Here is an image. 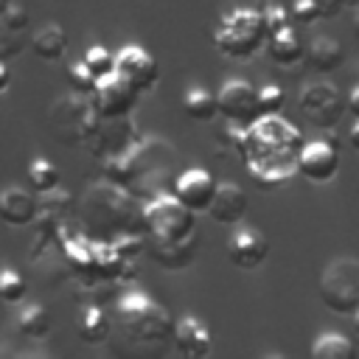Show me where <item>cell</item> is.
Segmentation results:
<instances>
[{"mask_svg": "<svg viewBox=\"0 0 359 359\" xmlns=\"http://www.w3.org/2000/svg\"><path fill=\"white\" fill-rule=\"evenodd\" d=\"M104 177L132 191L140 202H151L163 194H174L180 171V154L165 137H137L123 154L104 160Z\"/></svg>", "mask_w": 359, "mask_h": 359, "instance_id": "6da1fadb", "label": "cell"}, {"mask_svg": "<svg viewBox=\"0 0 359 359\" xmlns=\"http://www.w3.org/2000/svg\"><path fill=\"white\" fill-rule=\"evenodd\" d=\"M300 129L278 115H261L247 129L244 163L258 188H278L297 174V157L303 149Z\"/></svg>", "mask_w": 359, "mask_h": 359, "instance_id": "7a4b0ae2", "label": "cell"}, {"mask_svg": "<svg viewBox=\"0 0 359 359\" xmlns=\"http://www.w3.org/2000/svg\"><path fill=\"white\" fill-rule=\"evenodd\" d=\"M112 320V334L121 339L118 353L123 356H163L177 328L171 314L140 289H126L115 300Z\"/></svg>", "mask_w": 359, "mask_h": 359, "instance_id": "3957f363", "label": "cell"}, {"mask_svg": "<svg viewBox=\"0 0 359 359\" xmlns=\"http://www.w3.org/2000/svg\"><path fill=\"white\" fill-rule=\"evenodd\" d=\"M140 199L112 180L93 182L79 202V224L95 241H115L126 233H146V216Z\"/></svg>", "mask_w": 359, "mask_h": 359, "instance_id": "277c9868", "label": "cell"}, {"mask_svg": "<svg viewBox=\"0 0 359 359\" xmlns=\"http://www.w3.org/2000/svg\"><path fill=\"white\" fill-rule=\"evenodd\" d=\"M101 126V112L93 95L70 93L50 104L48 109V129L62 146H87L90 137Z\"/></svg>", "mask_w": 359, "mask_h": 359, "instance_id": "5b68a950", "label": "cell"}, {"mask_svg": "<svg viewBox=\"0 0 359 359\" xmlns=\"http://www.w3.org/2000/svg\"><path fill=\"white\" fill-rule=\"evenodd\" d=\"M266 39H269V34H266V22H264V11H255V8L227 11L213 34L216 50L227 59H250Z\"/></svg>", "mask_w": 359, "mask_h": 359, "instance_id": "8992f818", "label": "cell"}, {"mask_svg": "<svg viewBox=\"0 0 359 359\" xmlns=\"http://www.w3.org/2000/svg\"><path fill=\"white\" fill-rule=\"evenodd\" d=\"M317 294L325 309L337 314L359 311V258L339 255L325 264L317 280Z\"/></svg>", "mask_w": 359, "mask_h": 359, "instance_id": "52a82bcc", "label": "cell"}, {"mask_svg": "<svg viewBox=\"0 0 359 359\" xmlns=\"http://www.w3.org/2000/svg\"><path fill=\"white\" fill-rule=\"evenodd\" d=\"M143 216H146V233L149 238H188L194 230V210L182 205L174 194H163L151 202H143Z\"/></svg>", "mask_w": 359, "mask_h": 359, "instance_id": "ba28073f", "label": "cell"}, {"mask_svg": "<svg viewBox=\"0 0 359 359\" xmlns=\"http://www.w3.org/2000/svg\"><path fill=\"white\" fill-rule=\"evenodd\" d=\"M348 109V98L331 81H314L300 93V112L317 129H334Z\"/></svg>", "mask_w": 359, "mask_h": 359, "instance_id": "9c48e42d", "label": "cell"}, {"mask_svg": "<svg viewBox=\"0 0 359 359\" xmlns=\"http://www.w3.org/2000/svg\"><path fill=\"white\" fill-rule=\"evenodd\" d=\"M219 112L224 115V121H233V123H241V126H252L261 118L258 90L247 79L224 81L222 90H219Z\"/></svg>", "mask_w": 359, "mask_h": 359, "instance_id": "30bf717a", "label": "cell"}, {"mask_svg": "<svg viewBox=\"0 0 359 359\" xmlns=\"http://www.w3.org/2000/svg\"><path fill=\"white\" fill-rule=\"evenodd\" d=\"M115 73L123 81H129L137 93L151 90L157 84V79H160L157 59L140 45H126V48H121L115 53Z\"/></svg>", "mask_w": 359, "mask_h": 359, "instance_id": "8fae6325", "label": "cell"}, {"mask_svg": "<svg viewBox=\"0 0 359 359\" xmlns=\"http://www.w3.org/2000/svg\"><path fill=\"white\" fill-rule=\"evenodd\" d=\"M137 95L140 93L129 81H123L118 73H112V76L98 81L93 101H95L101 118H129L137 107Z\"/></svg>", "mask_w": 359, "mask_h": 359, "instance_id": "7c38bea8", "label": "cell"}, {"mask_svg": "<svg viewBox=\"0 0 359 359\" xmlns=\"http://www.w3.org/2000/svg\"><path fill=\"white\" fill-rule=\"evenodd\" d=\"M269 255V241L261 230L250 227V224H241L230 233L227 238V258L233 266L238 269H255L266 261Z\"/></svg>", "mask_w": 359, "mask_h": 359, "instance_id": "4fadbf2b", "label": "cell"}, {"mask_svg": "<svg viewBox=\"0 0 359 359\" xmlns=\"http://www.w3.org/2000/svg\"><path fill=\"white\" fill-rule=\"evenodd\" d=\"M135 123L132 118H101V126L98 132L90 137L87 149L101 157V160H109V157H118L123 154L132 143H135Z\"/></svg>", "mask_w": 359, "mask_h": 359, "instance_id": "5bb4252c", "label": "cell"}, {"mask_svg": "<svg viewBox=\"0 0 359 359\" xmlns=\"http://www.w3.org/2000/svg\"><path fill=\"white\" fill-rule=\"evenodd\" d=\"M216 188H219V180L205 171V168H185L180 177H177V185H174V196L188 205L194 213H208L213 196H216Z\"/></svg>", "mask_w": 359, "mask_h": 359, "instance_id": "9a60e30c", "label": "cell"}, {"mask_svg": "<svg viewBox=\"0 0 359 359\" xmlns=\"http://www.w3.org/2000/svg\"><path fill=\"white\" fill-rule=\"evenodd\" d=\"M339 171V151L328 140H314L300 149L297 157V174L309 182H328Z\"/></svg>", "mask_w": 359, "mask_h": 359, "instance_id": "2e32d148", "label": "cell"}, {"mask_svg": "<svg viewBox=\"0 0 359 359\" xmlns=\"http://www.w3.org/2000/svg\"><path fill=\"white\" fill-rule=\"evenodd\" d=\"M199 252V236L191 233L188 238H174V241H165V238H149V255L168 272H180V269H188L194 264Z\"/></svg>", "mask_w": 359, "mask_h": 359, "instance_id": "e0dca14e", "label": "cell"}, {"mask_svg": "<svg viewBox=\"0 0 359 359\" xmlns=\"http://www.w3.org/2000/svg\"><path fill=\"white\" fill-rule=\"evenodd\" d=\"M174 345L185 359H205L213 348V337H210V331L202 320H196L194 314H185V317L177 320Z\"/></svg>", "mask_w": 359, "mask_h": 359, "instance_id": "ac0fdd59", "label": "cell"}, {"mask_svg": "<svg viewBox=\"0 0 359 359\" xmlns=\"http://www.w3.org/2000/svg\"><path fill=\"white\" fill-rule=\"evenodd\" d=\"M208 216L216 224H238L247 216V194L236 182H219Z\"/></svg>", "mask_w": 359, "mask_h": 359, "instance_id": "d6986e66", "label": "cell"}, {"mask_svg": "<svg viewBox=\"0 0 359 359\" xmlns=\"http://www.w3.org/2000/svg\"><path fill=\"white\" fill-rule=\"evenodd\" d=\"M0 216L6 224L11 227H22L39 219V199H34V194L11 185L0 194Z\"/></svg>", "mask_w": 359, "mask_h": 359, "instance_id": "ffe728a7", "label": "cell"}, {"mask_svg": "<svg viewBox=\"0 0 359 359\" xmlns=\"http://www.w3.org/2000/svg\"><path fill=\"white\" fill-rule=\"evenodd\" d=\"M112 328H115V320L95 303L84 306V311H81V317L76 323L79 339L87 342V345H104L112 337Z\"/></svg>", "mask_w": 359, "mask_h": 359, "instance_id": "44dd1931", "label": "cell"}, {"mask_svg": "<svg viewBox=\"0 0 359 359\" xmlns=\"http://www.w3.org/2000/svg\"><path fill=\"white\" fill-rule=\"evenodd\" d=\"M345 59V50H342V42L334 39V36H314L309 45H306V65L314 67L317 73H331L342 65Z\"/></svg>", "mask_w": 359, "mask_h": 359, "instance_id": "7402d4cb", "label": "cell"}, {"mask_svg": "<svg viewBox=\"0 0 359 359\" xmlns=\"http://www.w3.org/2000/svg\"><path fill=\"white\" fill-rule=\"evenodd\" d=\"M65 48H67V34L59 22H48L42 25L34 36H31V50L42 59V62H56L65 56Z\"/></svg>", "mask_w": 359, "mask_h": 359, "instance_id": "603a6c76", "label": "cell"}, {"mask_svg": "<svg viewBox=\"0 0 359 359\" xmlns=\"http://www.w3.org/2000/svg\"><path fill=\"white\" fill-rule=\"evenodd\" d=\"M39 224H50V227H62L67 213L73 210V196L65 188H53L48 194H39Z\"/></svg>", "mask_w": 359, "mask_h": 359, "instance_id": "cb8c5ba5", "label": "cell"}, {"mask_svg": "<svg viewBox=\"0 0 359 359\" xmlns=\"http://www.w3.org/2000/svg\"><path fill=\"white\" fill-rule=\"evenodd\" d=\"M266 50H269V59L275 65H294V62L306 59V45L300 42V36H297L294 28H286V31L269 36Z\"/></svg>", "mask_w": 359, "mask_h": 359, "instance_id": "d4e9b609", "label": "cell"}, {"mask_svg": "<svg viewBox=\"0 0 359 359\" xmlns=\"http://www.w3.org/2000/svg\"><path fill=\"white\" fill-rule=\"evenodd\" d=\"M182 112L191 118V121H199V123H208L216 118L219 112V93L213 95L210 90L205 87H191L182 98Z\"/></svg>", "mask_w": 359, "mask_h": 359, "instance_id": "484cf974", "label": "cell"}, {"mask_svg": "<svg viewBox=\"0 0 359 359\" xmlns=\"http://www.w3.org/2000/svg\"><path fill=\"white\" fill-rule=\"evenodd\" d=\"M17 331L28 339H45L50 331V311L42 303H31L17 314Z\"/></svg>", "mask_w": 359, "mask_h": 359, "instance_id": "4316f807", "label": "cell"}, {"mask_svg": "<svg viewBox=\"0 0 359 359\" xmlns=\"http://www.w3.org/2000/svg\"><path fill=\"white\" fill-rule=\"evenodd\" d=\"M311 356H317V359H351V356H356V345L342 334H323L311 345Z\"/></svg>", "mask_w": 359, "mask_h": 359, "instance_id": "83f0119b", "label": "cell"}, {"mask_svg": "<svg viewBox=\"0 0 359 359\" xmlns=\"http://www.w3.org/2000/svg\"><path fill=\"white\" fill-rule=\"evenodd\" d=\"M25 177H28L31 191H36V194H48V191L59 188V168H56L50 160H45V157L31 160Z\"/></svg>", "mask_w": 359, "mask_h": 359, "instance_id": "f1b7e54d", "label": "cell"}, {"mask_svg": "<svg viewBox=\"0 0 359 359\" xmlns=\"http://www.w3.org/2000/svg\"><path fill=\"white\" fill-rule=\"evenodd\" d=\"M84 62H87L90 73H93L98 81L115 73V56H112V53H109L104 45H93V48L84 53Z\"/></svg>", "mask_w": 359, "mask_h": 359, "instance_id": "f546056e", "label": "cell"}, {"mask_svg": "<svg viewBox=\"0 0 359 359\" xmlns=\"http://www.w3.org/2000/svg\"><path fill=\"white\" fill-rule=\"evenodd\" d=\"M67 81H70V90H73V93H81V95H93L95 87H98V79L90 73V67H87L84 59L76 62V65L67 70Z\"/></svg>", "mask_w": 359, "mask_h": 359, "instance_id": "4dcf8cb0", "label": "cell"}, {"mask_svg": "<svg viewBox=\"0 0 359 359\" xmlns=\"http://www.w3.org/2000/svg\"><path fill=\"white\" fill-rule=\"evenodd\" d=\"M0 297L6 303H20L25 297V280L22 275H17L11 266L3 269V278H0Z\"/></svg>", "mask_w": 359, "mask_h": 359, "instance_id": "1f68e13d", "label": "cell"}, {"mask_svg": "<svg viewBox=\"0 0 359 359\" xmlns=\"http://www.w3.org/2000/svg\"><path fill=\"white\" fill-rule=\"evenodd\" d=\"M286 104V95L278 84H264L258 87V107H261V115H278Z\"/></svg>", "mask_w": 359, "mask_h": 359, "instance_id": "d6a6232c", "label": "cell"}, {"mask_svg": "<svg viewBox=\"0 0 359 359\" xmlns=\"http://www.w3.org/2000/svg\"><path fill=\"white\" fill-rule=\"evenodd\" d=\"M0 22H3V31L6 34H22L28 28V11L22 6H17V3H6Z\"/></svg>", "mask_w": 359, "mask_h": 359, "instance_id": "836d02e7", "label": "cell"}, {"mask_svg": "<svg viewBox=\"0 0 359 359\" xmlns=\"http://www.w3.org/2000/svg\"><path fill=\"white\" fill-rule=\"evenodd\" d=\"M264 22H266V34H269V36H275V34L292 28V17H289V11H286L283 6H278V3H272V6L264 8Z\"/></svg>", "mask_w": 359, "mask_h": 359, "instance_id": "e575fe53", "label": "cell"}, {"mask_svg": "<svg viewBox=\"0 0 359 359\" xmlns=\"http://www.w3.org/2000/svg\"><path fill=\"white\" fill-rule=\"evenodd\" d=\"M292 17H294V22L309 25V22H314V20L320 17V8H317L314 0H294V6H292Z\"/></svg>", "mask_w": 359, "mask_h": 359, "instance_id": "d590c367", "label": "cell"}, {"mask_svg": "<svg viewBox=\"0 0 359 359\" xmlns=\"http://www.w3.org/2000/svg\"><path fill=\"white\" fill-rule=\"evenodd\" d=\"M314 3H317V8H320V17L331 20V17H337V14L345 8L348 0H314Z\"/></svg>", "mask_w": 359, "mask_h": 359, "instance_id": "8d00e7d4", "label": "cell"}, {"mask_svg": "<svg viewBox=\"0 0 359 359\" xmlns=\"http://www.w3.org/2000/svg\"><path fill=\"white\" fill-rule=\"evenodd\" d=\"M348 109L359 118V84H356V87L351 90V95H348Z\"/></svg>", "mask_w": 359, "mask_h": 359, "instance_id": "74e56055", "label": "cell"}, {"mask_svg": "<svg viewBox=\"0 0 359 359\" xmlns=\"http://www.w3.org/2000/svg\"><path fill=\"white\" fill-rule=\"evenodd\" d=\"M8 84H11V70L0 65V90H8Z\"/></svg>", "mask_w": 359, "mask_h": 359, "instance_id": "f35d334b", "label": "cell"}, {"mask_svg": "<svg viewBox=\"0 0 359 359\" xmlns=\"http://www.w3.org/2000/svg\"><path fill=\"white\" fill-rule=\"evenodd\" d=\"M348 137H351V146L359 151V118H356V123L351 126V132H348Z\"/></svg>", "mask_w": 359, "mask_h": 359, "instance_id": "ab89813d", "label": "cell"}, {"mask_svg": "<svg viewBox=\"0 0 359 359\" xmlns=\"http://www.w3.org/2000/svg\"><path fill=\"white\" fill-rule=\"evenodd\" d=\"M353 31H356V36H359V14H356V25H353Z\"/></svg>", "mask_w": 359, "mask_h": 359, "instance_id": "60d3db41", "label": "cell"}, {"mask_svg": "<svg viewBox=\"0 0 359 359\" xmlns=\"http://www.w3.org/2000/svg\"><path fill=\"white\" fill-rule=\"evenodd\" d=\"M353 325H356V334H359V311H356V320H353Z\"/></svg>", "mask_w": 359, "mask_h": 359, "instance_id": "b9f144b4", "label": "cell"}, {"mask_svg": "<svg viewBox=\"0 0 359 359\" xmlns=\"http://www.w3.org/2000/svg\"><path fill=\"white\" fill-rule=\"evenodd\" d=\"M353 3H359V0H353Z\"/></svg>", "mask_w": 359, "mask_h": 359, "instance_id": "7bdbcfd3", "label": "cell"}]
</instances>
